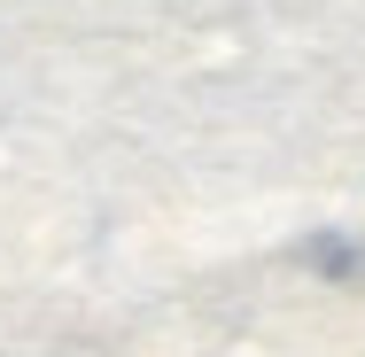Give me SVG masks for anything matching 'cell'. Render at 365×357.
<instances>
[{
    "mask_svg": "<svg viewBox=\"0 0 365 357\" xmlns=\"http://www.w3.org/2000/svg\"><path fill=\"white\" fill-rule=\"evenodd\" d=\"M311 264H319V272H350V249H342V241H311Z\"/></svg>",
    "mask_w": 365,
    "mask_h": 357,
    "instance_id": "cell-1",
    "label": "cell"
}]
</instances>
